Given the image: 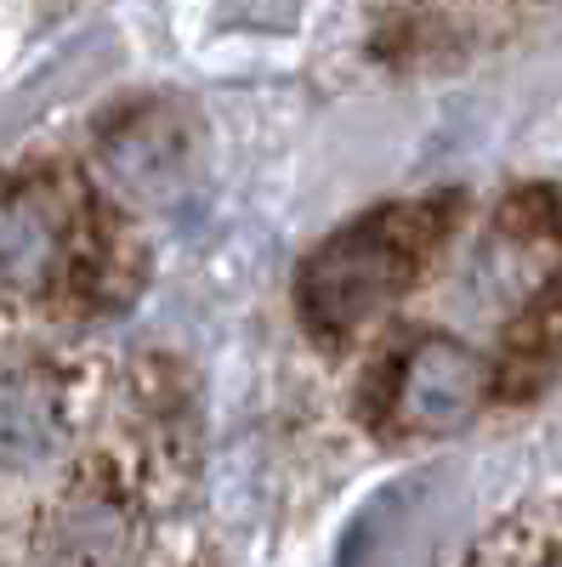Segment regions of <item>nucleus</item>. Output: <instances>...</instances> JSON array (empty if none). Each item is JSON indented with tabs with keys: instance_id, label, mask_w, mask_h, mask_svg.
Wrapping results in <instances>:
<instances>
[{
	"instance_id": "obj_6",
	"label": "nucleus",
	"mask_w": 562,
	"mask_h": 567,
	"mask_svg": "<svg viewBox=\"0 0 562 567\" xmlns=\"http://www.w3.org/2000/svg\"><path fill=\"white\" fill-rule=\"evenodd\" d=\"M472 567H562V511H534L500 523L472 556Z\"/></svg>"
},
{
	"instance_id": "obj_5",
	"label": "nucleus",
	"mask_w": 562,
	"mask_h": 567,
	"mask_svg": "<svg viewBox=\"0 0 562 567\" xmlns=\"http://www.w3.org/2000/svg\"><path fill=\"white\" fill-rule=\"evenodd\" d=\"M500 392V363L454 336H420L387 358L375 420L398 437H460Z\"/></svg>"
},
{
	"instance_id": "obj_4",
	"label": "nucleus",
	"mask_w": 562,
	"mask_h": 567,
	"mask_svg": "<svg viewBox=\"0 0 562 567\" xmlns=\"http://www.w3.org/2000/svg\"><path fill=\"white\" fill-rule=\"evenodd\" d=\"M125 363L98 347H29L0 358V499L63 465L114 409Z\"/></svg>"
},
{
	"instance_id": "obj_2",
	"label": "nucleus",
	"mask_w": 562,
	"mask_h": 567,
	"mask_svg": "<svg viewBox=\"0 0 562 567\" xmlns=\"http://www.w3.org/2000/svg\"><path fill=\"white\" fill-rule=\"evenodd\" d=\"M131 205L74 159H23L0 176V318L85 323L125 307L143 278Z\"/></svg>"
},
{
	"instance_id": "obj_3",
	"label": "nucleus",
	"mask_w": 562,
	"mask_h": 567,
	"mask_svg": "<svg viewBox=\"0 0 562 567\" xmlns=\"http://www.w3.org/2000/svg\"><path fill=\"white\" fill-rule=\"evenodd\" d=\"M454 239V199L381 205L330 233L296 278V312L318 347H352L381 323Z\"/></svg>"
},
{
	"instance_id": "obj_1",
	"label": "nucleus",
	"mask_w": 562,
	"mask_h": 567,
	"mask_svg": "<svg viewBox=\"0 0 562 567\" xmlns=\"http://www.w3.org/2000/svg\"><path fill=\"white\" fill-rule=\"evenodd\" d=\"M187 449L149 369L63 465L0 499V567H182Z\"/></svg>"
}]
</instances>
